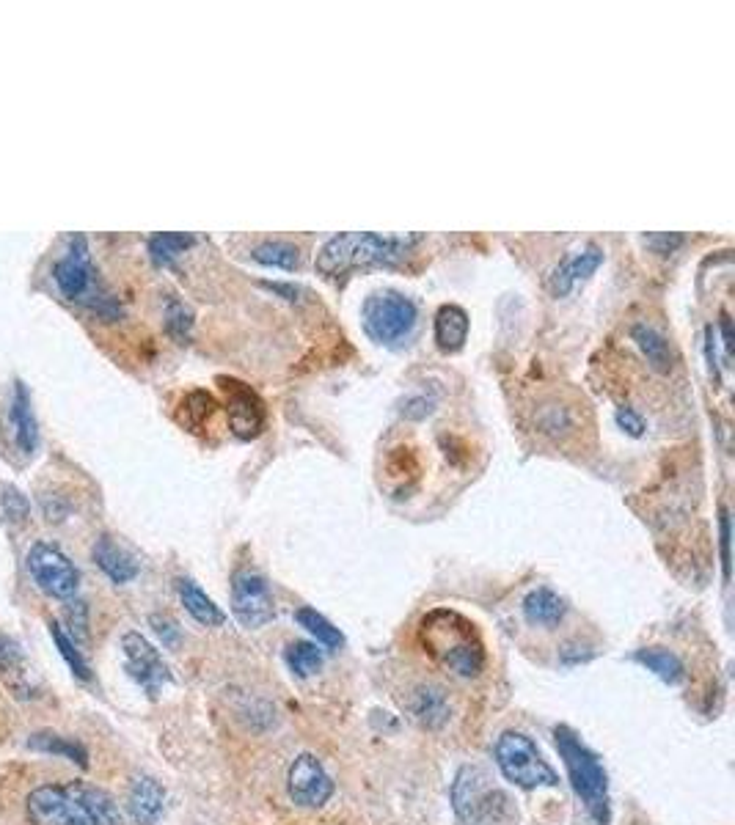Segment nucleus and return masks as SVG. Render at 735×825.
<instances>
[{"label": "nucleus", "mask_w": 735, "mask_h": 825, "mask_svg": "<svg viewBox=\"0 0 735 825\" xmlns=\"http://www.w3.org/2000/svg\"><path fill=\"white\" fill-rule=\"evenodd\" d=\"M25 812L31 825H122L113 798L89 781H64L36 787Z\"/></svg>", "instance_id": "1"}, {"label": "nucleus", "mask_w": 735, "mask_h": 825, "mask_svg": "<svg viewBox=\"0 0 735 825\" xmlns=\"http://www.w3.org/2000/svg\"><path fill=\"white\" fill-rule=\"evenodd\" d=\"M424 652L444 666L455 671L457 677H479L485 669V644L477 625L452 608H433L419 625Z\"/></svg>", "instance_id": "2"}, {"label": "nucleus", "mask_w": 735, "mask_h": 825, "mask_svg": "<svg viewBox=\"0 0 735 825\" xmlns=\"http://www.w3.org/2000/svg\"><path fill=\"white\" fill-rule=\"evenodd\" d=\"M419 240H422L419 234L383 237L375 231H342L320 248L314 267L325 278H342V275L353 273L358 267L400 262L411 253V248Z\"/></svg>", "instance_id": "3"}, {"label": "nucleus", "mask_w": 735, "mask_h": 825, "mask_svg": "<svg viewBox=\"0 0 735 825\" xmlns=\"http://www.w3.org/2000/svg\"><path fill=\"white\" fill-rule=\"evenodd\" d=\"M554 743L565 768H568L570 784L584 803V809L598 825H609L612 809H609V776L603 770L601 759L592 754L590 748L581 743L573 729L557 726L554 729Z\"/></svg>", "instance_id": "4"}, {"label": "nucleus", "mask_w": 735, "mask_h": 825, "mask_svg": "<svg viewBox=\"0 0 735 825\" xmlns=\"http://www.w3.org/2000/svg\"><path fill=\"white\" fill-rule=\"evenodd\" d=\"M53 278H56L61 295L69 297V300L86 303V306H89L94 314H100L102 319L122 317L119 300L113 295H108V292H102L100 281H97V273H94V264H91L89 242H86L83 234H75V237L69 240L67 256L56 262V267H53Z\"/></svg>", "instance_id": "5"}, {"label": "nucleus", "mask_w": 735, "mask_h": 825, "mask_svg": "<svg viewBox=\"0 0 735 825\" xmlns=\"http://www.w3.org/2000/svg\"><path fill=\"white\" fill-rule=\"evenodd\" d=\"M496 765L507 781H513L521 790H540V787H557L559 776L548 765L543 754L537 751L535 740L524 732H502L493 748Z\"/></svg>", "instance_id": "6"}, {"label": "nucleus", "mask_w": 735, "mask_h": 825, "mask_svg": "<svg viewBox=\"0 0 735 825\" xmlns=\"http://www.w3.org/2000/svg\"><path fill=\"white\" fill-rule=\"evenodd\" d=\"M419 319V308L411 297L397 289H380L364 300L361 308V325L375 344L394 347L413 333Z\"/></svg>", "instance_id": "7"}, {"label": "nucleus", "mask_w": 735, "mask_h": 825, "mask_svg": "<svg viewBox=\"0 0 735 825\" xmlns=\"http://www.w3.org/2000/svg\"><path fill=\"white\" fill-rule=\"evenodd\" d=\"M452 803L457 817L466 825H502L510 812L507 795L490 784L482 768H463L452 784Z\"/></svg>", "instance_id": "8"}, {"label": "nucleus", "mask_w": 735, "mask_h": 825, "mask_svg": "<svg viewBox=\"0 0 735 825\" xmlns=\"http://www.w3.org/2000/svg\"><path fill=\"white\" fill-rule=\"evenodd\" d=\"M28 572L34 575L39 589L58 600H72L80 586V572L69 556H64L50 542H36L28 553Z\"/></svg>", "instance_id": "9"}, {"label": "nucleus", "mask_w": 735, "mask_h": 825, "mask_svg": "<svg viewBox=\"0 0 735 825\" xmlns=\"http://www.w3.org/2000/svg\"><path fill=\"white\" fill-rule=\"evenodd\" d=\"M218 385L223 391V402H226V416H229V427L240 440H254L262 435L265 421H268V407L262 402V396L243 380L237 377H218Z\"/></svg>", "instance_id": "10"}, {"label": "nucleus", "mask_w": 735, "mask_h": 825, "mask_svg": "<svg viewBox=\"0 0 735 825\" xmlns=\"http://www.w3.org/2000/svg\"><path fill=\"white\" fill-rule=\"evenodd\" d=\"M232 614L243 627H262L273 622L276 600L265 575L254 570H237L232 578Z\"/></svg>", "instance_id": "11"}, {"label": "nucleus", "mask_w": 735, "mask_h": 825, "mask_svg": "<svg viewBox=\"0 0 735 825\" xmlns=\"http://www.w3.org/2000/svg\"><path fill=\"white\" fill-rule=\"evenodd\" d=\"M122 649L124 658H127V674L155 699L157 693L163 691V685L171 682L166 660L160 658V652L141 633H133V630L122 636Z\"/></svg>", "instance_id": "12"}, {"label": "nucleus", "mask_w": 735, "mask_h": 825, "mask_svg": "<svg viewBox=\"0 0 735 825\" xmlns=\"http://www.w3.org/2000/svg\"><path fill=\"white\" fill-rule=\"evenodd\" d=\"M287 790H290L292 801L303 809H320L334 795V779L325 773L323 762L314 754H301L290 765Z\"/></svg>", "instance_id": "13"}, {"label": "nucleus", "mask_w": 735, "mask_h": 825, "mask_svg": "<svg viewBox=\"0 0 735 825\" xmlns=\"http://www.w3.org/2000/svg\"><path fill=\"white\" fill-rule=\"evenodd\" d=\"M601 264H603L601 245H595V242L584 245L581 251L573 253L570 259H565V262L559 264L557 270L551 273V278H548V289H551V295L565 297L573 286L579 284V281L590 278V275L595 273Z\"/></svg>", "instance_id": "14"}, {"label": "nucleus", "mask_w": 735, "mask_h": 825, "mask_svg": "<svg viewBox=\"0 0 735 825\" xmlns=\"http://www.w3.org/2000/svg\"><path fill=\"white\" fill-rule=\"evenodd\" d=\"M127 809L135 825H155L160 820V814L166 809V790L163 784L152 776H138L130 787V798H127Z\"/></svg>", "instance_id": "15"}, {"label": "nucleus", "mask_w": 735, "mask_h": 825, "mask_svg": "<svg viewBox=\"0 0 735 825\" xmlns=\"http://www.w3.org/2000/svg\"><path fill=\"white\" fill-rule=\"evenodd\" d=\"M94 561L113 583H130L138 575V559L130 550H124L116 539L100 537L94 545Z\"/></svg>", "instance_id": "16"}, {"label": "nucleus", "mask_w": 735, "mask_h": 825, "mask_svg": "<svg viewBox=\"0 0 735 825\" xmlns=\"http://www.w3.org/2000/svg\"><path fill=\"white\" fill-rule=\"evenodd\" d=\"M468 328H471V319H468L466 308L455 306V303H446L435 311V344L441 352H457L463 350V344L468 339Z\"/></svg>", "instance_id": "17"}, {"label": "nucleus", "mask_w": 735, "mask_h": 825, "mask_svg": "<svg viewBox=\"0 0 735 825\" xmlns=\"http://www.w3.org/2000/svg\"><path fill=\"white\" fill-rule=\"evenodd\" d=\"M568 614V603L554 589L540 586L524 597V616L535 627H557Z\"/></svg>", "instance_id": "18"}, {"label": "nucleus", "mask_w": 735, "mask_h": 825, "mask_svg": "<svg viewBox=\"0 0 735 825\" xmlns=\"http://www.w3.org/2000/svg\"><path fill=\"white\" fill-rule=\"evenodd\" d=\"M12 427L17 446L25 454H34L39 446V424H36L34 407H31V396L23 383L14 385V399H12Z\"/></svg>", "instance_id": "19"}, {"label": "nucleus", "mask_w": 735, "mask_h": 825, "mask_svg": "<svg viewBox=\"0 0 735 825\" xmlns=\"http://www.w3.org/2000/svg\"><path fill=\"white\" fill-rule=\"evenodd\" d=\"M177 592H179V600H182V605H185V611H188V614L193 616V619H196L199 625L218 627V625H223V622H226V614H223L221 608L215 605V600L201 592L199 586L190 581V578H179Z\"/></svg>", "instance_id": "20"}, {"label": "nucleus", "mask_w": 735, "mask_h": 825, "mask_svg": "<svg viewBox=\"0 0 735 825\" xmlns=\"http://www.w3.org/2000/svg\"><path fill=\"white\" fill-rule=\"evenodd\" d=\"M631 336H634L636 347L642 350V355L647 358V363L656 369V372L667 374L672 369V350H669V341L658 333L653 325L647 322H639L631 328Z\"/></svg>", "instance_id": "21"}, {"label": "nucleus", "mask_w": 735, "mask_h": 825, "mask_svg": "<svg viewBox=\"0 0 735 825\" xmlns=\"http://www.w3.org/2000/svg\"><path fill=\"white\" fill-rule=\"evenodd\" d=\"M634 660L636 663H642L647 671H653L658 680H664L667 685H678V682H683V677H686L683 660H680L675 652H669V649L664 647L636 649Z\"/></svg>", "instance_id": "22"}, {"label": "nucleus", "mask_w": 735, "mask_h": 825, "mask_svg": "<svg viewBox=\"0 0 735 825\" xmlns=\"http://www.w3.org/2000/svg\"><path fill=\"white\" fill-rule=\"evenodd\" d=\"M413 715L422 721L427 729H441L449 721V704L441 688L435 685H422L413 693Z\"/></svg>", "instance_id": "23"}, {"label": "nucleus", "mask_w": 735, "mask_h": 825, "mask_svg": "<svg viewBox=\"0 0 735 825\" xmlns=\"http://www.w3.org/2000/svg\"><path fill=\"white\" fill-rule=\"evenodd\" d=\"M28 746L34 748V751H42V754H56V757L72 759L78 768H89V751H86V746L78 743V740L56 735V732H36L28 740Z\"/></svg>", "instance_id": "24"}, {"label": "nucleus", "mask_w": 735, "mask_h": 825, "mask_svg": "<svg viewBox=\"0 0 735 825\" xmlns=\"http://www.w3.org/2000/svg\"><path fill=\"white\" fill-rule=\"evenodd\" d=\"M251 259L265 264V267H279V270H298L301 267V251L290 242L281 240L259 242L257 248L251 251Z\"/></svg>", "instance_id": "25"}, {"label": "nucleus", "mask_w": 735, "mask_h": 825, "mask_svg": "<svg viewBox=\"0 0 735 825\" xmlns=\"http://www.w3.org/2000/svg\"><path fill=\"white\" fill-rule=\"evenodd\" d=\"M196 242L193 234H182V231H160V234H152L149 237V256L152 262L166 267L177 259L179 253H185Z\"/></svg>", "instance_id": "26"}, {"label": "nucleus", "mask_w": 735, "mask_h": 825, "mask_svg": "<svg viewBox=\"0 0 735 825\" xmlns=\"http://www.w3.org/2000/svg\"><path fill=\"white\" fill-rule=\"evenodd\" d=\"M284 658L295 677H312L323 669V649H317V644L312 641H292Z\"/></svg>", "instance_id": "27"}, {"label": "nucleus", "mask_w": 735, "mask_h": 825, "mask_svg": "<svg viewBox=\"0 0 735 825\" xmlns=\"http://www.w3.org/2000/svg\"><path fill=\"white\" fill-rule=\"evenodd\" d=\"M295 619H298V625L306 627V630L317 638V644H323V647L328 649H339L345 644V636L339 633V627H334V622H328V619H325L323 614H317L314 608H298V611H295Z\"/></svg>", "instance_id": "28"}, {"label": "nucleus", "mask_w": 735, "mask_h": 825, "mask_svg": "<svg viewBox=\"0 0 735 825\" xmlns=\"http://www.w3.org/2000/svg\"><path fill=\"white\" fill-rule=\"evenodd\" d=\"M166 333L179 344H188L190 333H193V325H196V314L188 303H182L179 297H168L166 300Z\"/></svg>", "instance_id": "29"}, {"label": "nucleus", "mask_w": 735, "mask_h": 825, "mask_svg": "<svg viewBox=\"0 0 735 825\" xmlns=\"http://www.w3.org/2000/svg\"><path fill=\"white\" fill-rule=\"evenodd\" d=\"M215 407H218V402H215L212 394H207V391H190L182 399V405H179V421L188 429H193V432H199L204 427V421L215 413Z\"/></svg>", "instance_id": "30"}, {"label": "nucleus", "mask_w": 735, "mask_h": 825, "mask_svg": "<svg viewBox=\"0 0 735 825\" xmlns=\"http://www.w3.org/2000/svg\"><path fill=\"white\" fill-rule=\"evenodd\" d=\"M50 636H53V641H56L58 652H61V658L67 660V666L72 669V674H75V677H78V680H83V682L91 680L89 663H86V658H83V652L75 647V641L69 638L67 630L58 625V622H50Z\"/></svg>", "instance_id": "31"}, {"label": "nucleus", "mask_w": 735, "mask_h": 825, "mask_svg": "<svg viewBox=\"0 0 735 825\" xmlns=\"http://www.w3.org/2000/svg\"><path fill=\"white\" fill-rule=\"evenodd\" d=\"M537 427H540V432L559 438V435H565V432L573 427V416H570L568 407L548 405L540 410V416H537Z\"/></svg>", "instance_id": "32"}, {"label": "nucleus", "mask_w": 735, "mask_h": 825, "mask_svg": "<svg viewBox=\"0 0 735 825\" xmlns=\"http://www.w3.org/2000/svg\"><path fill=\"white\" fill-rule=\"evenodd\" d=\"M0 509H3V515L9 517L12 523H25V517L31 515V504H28V498H25L17 487H12V484H6V487H3V495H0Z\"/></svg>", "instance_id": "33"}, {"label": "nucleus", "mask_w": 735, "mask_h": 825, "mask_svg": "<svg viewBox=\"0 0 735 825\" xmlns=\"http://www.w3.org/2000/svg\"><path fill=\"white\" fill-rule=\"evenodd\" d=\"M20 666H23V652H20V644H17L12 636L0 633V674H6V677L20 674Z\"/></svg>", "instance_id": "34"}, {"label": "nucleus", "mask_w": 735, "mask_h": 825, "mask_svg": "<svg viewBox=\"0 0 735 825\" xmlns=\"http://www.w3.org/2000/svg\"><path fill=\"white\" fill-rule=\"evenodd\" d=\"M435 410V399L433 396L427 394H413L408 396L405 402H402L400 413L405 418H411V421H422V418H427L430 413Z\"/></svg>", "instance_id": "35"}, {"label": "nucleus", "mask_w": 735, "mask_h": 825, "mask_svg": "<svg viewBox=\"0 0 735 825\" xmlns=\"http://www.w3.org/2000/svg\"><path fill=\"white\" fill-rule=\"evenodd\" d=\"M642 242H645L647 248L653 253H661V256H669V253H675L686 242V237L683 234H667V231H661V234H645L642 237Z\"/></svg>", "instance_id": "36"}, {"label": "nucleus", "mask_w": 735, "mask_h": 825, "mask_svg": "<svg viewBox=\"0 0 735 825\" xmlns=\"http://www.w3.org/2000/svg\"><path fill=\"white\" fill-rule=\"evenodd\" d=\"M149 622H152V627H155V633L160 636V641L166 644V647H177L179 638H182V633H179V625L171 619V616L166 614H152L149 616Z\"/></svg>", "instance_id": "37"}, {"label": "nucleus", "mask_w": 735, "mask_h": 825, "mask_svg": "<svg viewBox=\"0 0 735 825\" xmlns=\"http://www.w3.org/2000/svg\"><path fill=\"white\" fill-rule=\"evenodd\" d=\"M67 630L69 638H86V603H72L67 600Z\"/></svg>", "instance_id": "38"}, {"label": "nucleus", "mask_w": 735, "mask_h": 825, "mask_svg": "<svg viewBox=\"0 0 735 825\" xmlns=\"http://www.w3.org/2000/svg\"><path fill=\"white\" fill-rule=\"evenodd\" d=\"M614 418H617L620 429L628 432L631 438H642V435H645V418L639 416L634 407H617Z\"/></svg>", "instance_id": "39"}, {"label": "nucleus", "mask_w": 735, "mask_h": 825, "mask_svg": "<svg viewBox=\"0 0 735 825\" xmlns=\"http://www.w3.org/2000/svg\"><path fill=\"white\" fill-rule=\"evenodd\" d=\"M719 545H722V572H724V583L730 581V512L727 509H719Z\"/></svg>", "instance_id": "40"}, {"label": "nucleus", "mask_w": 735, "mask_h": 825, "mask_svg": "<svg viewBox=\"0 0 735 825\" xmlns=\"http://www.w3.org/2000/svg\"><path fill=\"white\" fill-rule=\"evenodd\" d=\"M716 333H713V328L708 325L705 328V358H708V369H711V377H716L719 380V369H716Z\"/></svg>", "instance_id": "41"}, {"label": "nucleus", "mask_w": 735, "mask_h": 825, "mask_svg": "<svg viewBox=\"0 0 735 825\" xmlns=\"http://www.w3.org/2000/svg\"><path fill=\"white\" fill-rule=\"evenodd\" d=\"M265 289H270V292H276V295H284V300H290V303H295V300H301L303 289H298V286L292 284H262Z\"/></svg>", "instance_id": "42"}, {"label": "nucleus", "mask_w": 735, "mask_h": 825, "mask_svg": "<svg viewBox=\"0 0 735 825\" xmlns=\"http://www.w3.org/2000/svg\"><path fill=\"white\" fill-rule=\"evenodd\" d=\"M722 333H724V350H727V358L733 352V330H730V317L722 314Z\"/></svg>", "instance_id": "43"}]
</instances>
